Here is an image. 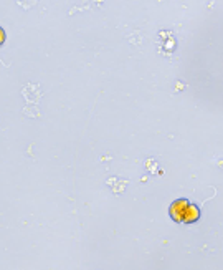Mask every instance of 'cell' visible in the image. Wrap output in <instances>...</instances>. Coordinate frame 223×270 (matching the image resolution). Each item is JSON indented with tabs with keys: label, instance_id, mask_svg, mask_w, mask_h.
<instances>
[{
	"label": "cell",
	"instance_id": "obj_3",
	"mask_svg": "<svg viewBox=\"0 0 223 270\" xmlns=\"http://www.w3.org/2000/svg\"><path fill=\"white\" fill-rule=\"evenodd\" d=\"M5 38H7V35H5V30L0 27V45H3L5 43Z\"/></svg>",
	"mask_w": 223,
	"mask_h": 270
},
{
	"label": "cell",
	"instance_id": "obj_2",
	"mask_svg": "<svg viewBox=\"0 0 223 270\" xmlns=\"http://www.w3.org/2000/svg\"><path fill=\"white\" fill-rule=\"evenodd\" d=\"M200 216H202L200 207L197 204H194V202H189V206H187V209L184 212V217H182V222L184 224H195V222H198Z\"/></svg>",
	"mask_w": 223,
	"mask_h": 270
},
{
	"label": "cell",
	"instance_id": "obj_1",
	"mask_svg": "<svg viewBox=\"0 0 223 270\" xmlns=\"http://www.w3.org/2000/svg\"><path fill=\"white\" fill-rule=\"evenodd\" d=\"M189 199L185 197H180V199H175V201L172 202L171 207H169V216H171V219L173 222H182V217H184V212L187 209V206H189Z\"/></svg>",
	"mask_w": 223,
	"mask_h": 270
}]
</instances>
